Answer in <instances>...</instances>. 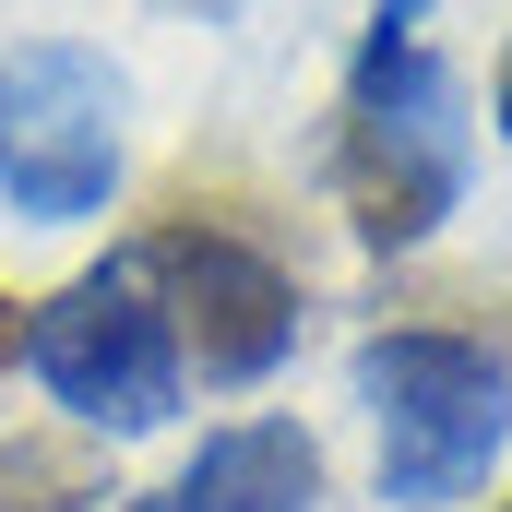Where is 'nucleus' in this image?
I'll return each instance as SVG.
<instances>
[{
    "label": "nucleus",
    "mask_w": 512,
    "mask_h": 512,
    "mask_svg": "<svg viewBox=\"0 0 512 512\" xmlns=\"http://www.w3.org/2000/svg\"><path fill=\"white\" fill-rule=\"evenodd\" d=\"M108 501V465L60 429H12L0 441V512H96Z\"/></svg>",
    "instance_id": "7"
},
{
    "label": "nucleus",
    "mask_w": 512,
    "mask_h": 512,
    "mask_svg": "<svg viewBox=\"0 0 512 512\" xmlns=\"http://www.w3.org/2000/svg\"><path fill=\"white\" fill-rule=\"evenodd\" d=\"M310 501H322V441L298 417H239L131 512H310Z\"/></svg>",
    "instance_id": "6"
},
{
    "label": "nucleus",
    "mask_w": 512,
    "mask_h": 512,
    "mask_svg": "<svg viewBox=\"0 0 512 512\" xmlns=\"http://www.w3.org/2000/svg\"><path fill=\"white\" fill-rule=\"evenodd\" d=\"M12 358H24V310L0 298V370H12Z\"/></svg>",
    "instance_id": "9"
},
{
    "label": "nucleus",
    "mask_w": 512,
    "mask_h": 512,
    "mask_svg": "<svg viewBox=\"0 0 512 512\" xmlns=\"http://www.w3.org/2000/svg\"><path fill=\"white\" fill-rule=\"evenodd\" d=\"M24 370L48 382V405L84 441L167 429L179 417V382H191V358H179V334H167V310H155V286H143L131 251H108L96 274H72L60 298L24 310Z\"/></svg>",
    "instance_id": "2"
},
{
    "label": "nucleus",
    "mask_w": 512,
    "mask_h": 512,
    "mask_svg": "<svg viewBox=\"0 0 512 512\" xmlns=\"http://www.w3.org/2000/svg\"><path fill=\"white\" fill-rule=\"evenodd\" d=\"M358 405L382 429V501L393 512H441L465 501L512 441V370L489 334L453 322H393L358 346Z\"/></svg>",
    "instance_id": "1"
},
{
    "label": "nucleus",
    "mask_w": 512,
    "mask_h": 512,
    "mask_svg": "<svg viewBox=\"0 0 512 512\" xmlns=\"http://www.w3.org/2000/svg\"><path fill=\"white\" fill-rule=\"evenodd\" d=\"M131 262H143V286H155V310H167V334H179V358L203 382L251 393L298 358V322H310L298 274L262 251L239 215H167V227L131 239Z\"/></svg>",
    "instance_id": "4"
},
{
    "label": "nucleus",
    "mask_w": 512,
    "mask_h": 512,
    "mask_svg": "<svg viewBox=\"0 0 512 512\" xmlns=\"http://www.w3.org/2000/svg\"><path fill=\"white\" fill-rule=\"evenodd\" d=\"M417 24H429V0H370V36H358V60H382V48H417Z\"/></svg>",
    "instance_id": "8"
},
{
    "label": "nucleus",
    "mask_w": 512,
    "mask_h": 512,
    "mask_svg": "<svg viewBox=\"0 0 512 512\" xmlns=\"http://www.w3.org/2000/svg\"><path fill=\"white\" fill-rule=\"evenodd\" d=\"M334 191L370 251H417L465 203V84L429 48H382L346 72V131H334Z\"/></svg>",
    "instance_id": "3"
},
{
    "label": "nucleus",
    "mask_w": 512,
    "mask_h": 512,
    "mask_svg": "<svg viewBox=\"0 0 512 512\" xmlns=\"http://www.w3.org/2000/svg\"><path fill=\"white\" fill-rule=\"evenodd\" d=\"M501 131H512V48H501Z\"/></svg>",
    "instance_id": "10"
},
{
    "label": "nucleus",
    "mask_w": 512,
    "mask_h": 512,
    "mask_svg": "<svg viewBox=\"0 0 512 512\" xmlns=\"http://www.w3.org/2000/svg\"><path fill=\"white\" fill-rule=\"evenodd\" d=\"M120 108H131V84L96 48H72V36L12 48L0 60V203L24 227L108 215V191H120Z\"/></svg>",
    "instance_id": "5"
}]
</instances>
